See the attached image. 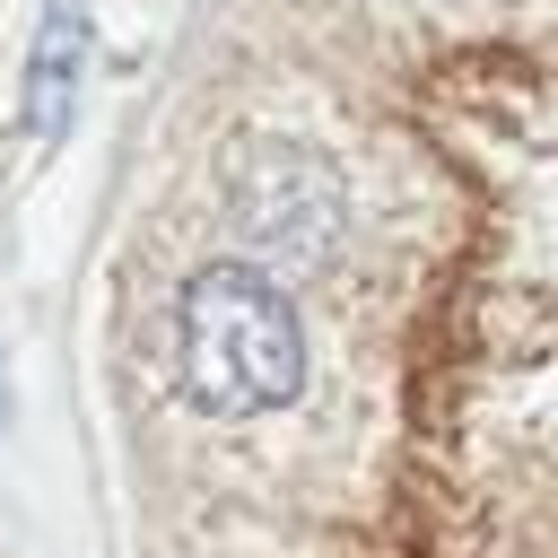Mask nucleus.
Segmentation results:
<instances>
[{"mask_svg":"<svg viewBox=\"0 0 558 558\" xmlns=\"http://www.w3.org/2000/svg\"><path fill=\"white\" fill-rule=\"evenodd\" d=\"M78 61H87V26H78L70 0H52V17H44V35H35V78H26V122H35V140H61L70 96H78Z\"/></svg>","mask_w":558,"mask_h":558,"instance_id":"3","label":"nucleus"},{"mask_svg":"<svg viewBox=\"0 0 558 558\" xmlns=\"http://www.w3.org/2000/svg\"><path fill=\"white\" fill-rule=\"evenodd\" d=\"M174 349H183V401L201 418H262V410L296 401V384H305L296 305L244 262H209L183 288Z\"/></svg>","mask_w":558,"mask_h":558,"instance_id":"1","label":"nucleus"},{"mask_svg":"<svg viewBox=\"0 0 558 558\" xmlns=\"http://www.w3.org/2000/svg\"><path fill=\"white\" fill-rule=\"evenodd\" d=\"M235 218H244V235H253L262 253L314 262V253L331 244V227H340V183H331V166H323L314 148L262 140V148H244V166H235Z\"/></svg>","mask_w":558,"mask_h":558,"instance_id":"2","label":"nucleus"}]
</instances>
